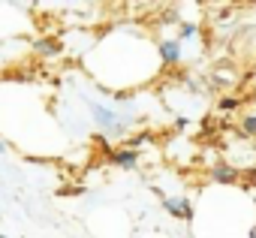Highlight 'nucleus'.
Returning <instances> with one entry per match:
<instances>
[{
  "mask_svg": "<svg viewBox=\"0 0 256 238\" xmlns=\"http://www.w3.org/2000/svg\"><path fill=\"white\" fill-rule=\"evenodd\" d=\"M190 36H199V28L190 24V22H184V24L178 28V42H184V40H190Z\"/></svg>",
  "mask_w": 256,
  "mask_h": 238,
  "instance_id": "6e6552de",
  "label": "nucleus"
},
{
  "mask_svg": "<svg viewBox=\"0 0 256 238\" xmlns=\"http://www.w3.org/2000/svg\"><path fill=\"white\" fill-rule=\"evenodd\" d=\"M211 181H214V184H235V181H238V169L229 166V163H217V166L211 169Z\"/></svg>",
  "mask_w": 256,
  "mask_h": 238,
  "instance_id": "423d86ee",
  "label": "nucleus"
},
{
  "mask_svg": "<svg viewBox=\"0 0 256 238\" xmlns=\"http://www.w3.org/2000/svg\"><path fill=\"white\" fill-rule=\"evenodd\" d=\"M34 52L42 54V58H58L64 52V42L54 40V36H46V40H34Z\"/></svg>",
  "mask_w": 256,
  "mask_h": 238,
  "instance_id": "39448f33",
  "label": "nucleus"
},
{
  "mask_svg": "<svg viewBox=\"0 0 256 238\" xmlns=\"http://www.w3.org/2000/svg\"><path fill=\"white\" fill-rule=\"evenodd\" d=\"M148 142H151V136H148V133H136V136H130V139L124 142V148L139 151V148H142V145H148Z\"/></svg>",
  "mask_w": 256,
  "mask_h": 238,
  "instance_id": "0eeeda50",
  "label": "nucleus"
},
{
  "mask_svg": "<svg viewBox=\"0 0 256 238\" xmlns=\"http://www.w3.org/2000/svg\"><path fill=\"white\" fill-rule=\"evenodd\" d=\"M241 130H244L247 136H256V114H244V118H241Z\"/></svg>",
  "mask_w": 256,
  "mask_h": 238,
  "instance_id": "1a4fd4ad",
  "label": "nucleus"
},
{
  "mask_svg": "<svg viewBox=\"0 0 256 238\" xmlns=\"http://www.w3.org/2000/svg\"><path fill=\"white\" fill-rule=\"evenodd\" d=\"M187 124H190V118H184V114L175 118V130H187Z\"/></svg>",
  "mask_w": 256,
  "mask_h": 238,
  "instance_id": "9b49d317",
  "label": "nucleus"
},
{
  "mask_svg": "<svg viewBox=\"0 0 256 238\" xmlns=\"http://www.w3.org/2000/svg\"><path fill=\"white\" fill-rule=\"evenodd\" d=\"M217 108H220V112H235V108H238V100H235V96H223V100L217 102Z\"/></svg>",
  "mask_w": 256,
  "mask_h": 238,
  "instance_id": "9d476101",
  "label": "nucleus"
},
{
  "mask_svg": "<svg viewBox=\"0 0 256 238\" xmlns=\"http://www.w3.org/2000/svg\"><path fill=\"white\" fill-rule=\"evenodd\" d=\"M108 160L120 169H136L139 166V151H130V148H114L108 151Z\"/></svg>",
  "mask_w": 256,
  "mask_h": 238,
  "instance_id": "20e7f679",
  "label": "nucleus"
},
{
  "mask_svg": "<svg viewBox=\"0 0 256 238\" xmlns=\"http://www.w3.org/2000/svg\"><path fill=\"white\" fill-rule=\"evenodd\" d=\"M166 205V211L172 214V217H181V220H193V202L187 199V196H172V199H166L163 202Z\"/></svg>",
  "mask_w": 256,
  "mask_h": 238,
  "instance_id": "7ed1b4c3",
  "label": "nucleus"
},
{
  "mask_svg": "<svg viewBox=\"0 0 256 238\" xmlns=\"http://www.w3.org/2000/svg\"><path fill=\"white\" fill-rule=\"evenodd\" d=\"M157 54H160V64H166V66H178L181 64V42H178V36H169V40H160L157 42Z\"/></svg>",
  "mask_w": 256,
  "mask_h": 238,
  "instance_id": "f257e3e1",
  "label": "nucleus"
},
{
  "mask_svg": "<svg viewBox=\"0 0 256 238\" xmlns=\"http://www.w3.org/2000/svg\"><path fill=\"white\" fill-rule=\"evenodd\" d=\"M94 108V118H96V124L102 127V130H112V133H120L126 124L120 121V114H114L112 108H106V106H90Z\"/></svg>",
  "mask_w": 256,
  "mask_h": 238,
  "instance_id": "f03ea898",
  "label": "nucleus"
}]
</instances>
